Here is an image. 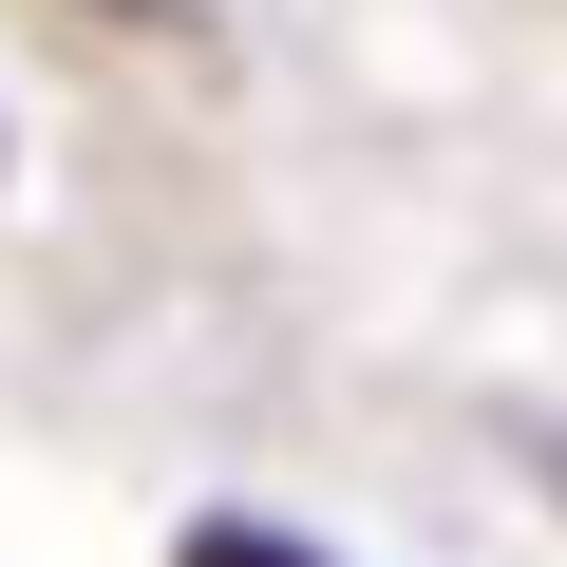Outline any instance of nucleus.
Listing matches in <instances>:
<instances>
[{"mask_svg":"<svg viewBox=\"0 0 567 567\" xmlns=\"http://www.w3.org/2000/svg\"><path fill=\"white\" fill-rule=\"evenodd\" d=\"M171 567H322V548H303V529H265V511H208Z\"/></svg>","mask_w":567,"mask_h":567,"instance_id":"obj_1","label":"nucleus"},{"mask_svg":"<svg viewBox=\"0 0 567 567\" xmlns=\"http://www.w3.org/2000/svg\"><path fill=\"white\" fill-rule=\"evenodd\" d=\"M529 473H548V492H567V435H529Z\"/></svg>","mask_w":567,"mask_h":567,"instance_id":"obj_2","label":"nucleus"},{"mask_svg":"<svg viewBox=\"0 0 567 567\" xmlns=\"http://www.w3.org/2000/svg\"><path fill=\"white\" fill-rule=\"evenodd\" d=\"M95 20H171V0H95Z\"/></svg>","mask_w":567,"mask_h":567,"instance_id":"obj_3","label":"nucleus"}]
</instances>
